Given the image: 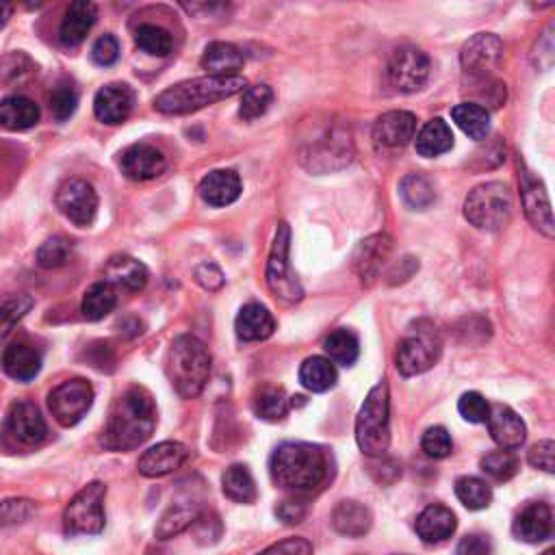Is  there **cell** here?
<instances>
[{"mask_svg":"<svg viewBox=\"0 0 555 555\" xmlns=\"http://www.w3.org/2000/svg\"><path fill=\"white\" fill-rule=\"evenodd\" d=\"M157 428V406L152 395L133 386L115 399L100 443L109 451H133L144 445Z\"/></svg>","mask_w":555,"mask_h":555,"instance_id":"obj_1","label":"cell"},{"mask_svg":"<svg viewBox=\"0 0 555 555\" xmlns=\"http://www.w3.org/2000/svg\"><path fill=\"white\" fill-rule=\"evenodd\" d=\"M274 482L295 495H308L326 484L330 458L319 445L282 443L269 462Z\"/></svg>","mask_w":555,"mask_h":555,"instance_id":"obj_2","label":"cell"},{"mask_svg":"<svg viewBox=\"0 0 555 555\" xmlns=\"http://www.w3.org/2000/svg\"><path fill=\"white\" fill-rule=\"evenodd\" d=\"M248 81L241 74L237 76H202V79H191L178 83L154 100V109L163 115H187L196 113L204 107L215 105L219 100L243 94Z\"/></svg>","mask_w":555,"mask_h":555,"instance_id":"obj_3","label":"cell"},{"mask_svg":"<svg viewBox=\"0 0 555 555\" xmlns=\"http://www.w3.org/2000/svg\"><path fill=\"white\" fill-rule=\"evenodd\" d=\"M165 371L176 393L185 399H193L204 391L206 382H209L211 354L200 339L183 334L167 352Z\"/></svg>","mask_w":555,"mask_h":555,"instance_id":"obj_4","label":"cell"},{"mask_svg":"<svg viewBox=\"0 0 555 555\" xmlns=\"http://www.w3.org/2000/svg\"><path fill=\"white\" fill-rule=\"evenodd\" d=\"M356 443L369 458L384 456L391 445V399L384 380L369 391L356 417Z\"/></svg>","mask_w":555,"mask_h":555,"instance_id":"obj_5","label":"cell"},{"mask_svg":"<svg viewBox=\"0 0 555 555\" xmlns=\"http://www.w3.org/2000/svg\"><path fill=\"white\" fill-rule=\"evenodd\" d=\"M464 217L477 230L497 232L512 219V193L503 183H484L475 187L464 202Z\"/></svg>","mask_w":555,"mask_h":555,"instance_id":"obj_6","label":"cell"},{"mask_svg":"<svg viewBox=\"0 0 555 555\" xmlns=\"http://www.w3.org/2000/svg\"><path fill=\"white\" fill-rule=\"evenodd\" d=\"M107 486L92 482L83 486L63 510V532L68 536H96L105 529Z\"/></svg>","mask_w":555,"mask_h":555,"instance_id":"obj_7","label":"cell"},{"mask_svg":"<svg viewBox=\"0 0 555 555\" xmlns=\"http://www.w3.org/2000/svg\"><path fill=\"white\" fill-rule=\"evenodd\" d=\"M289 248H291V228H289V224L282 222L276 228V237L269 250L267 287L280 302L295 304L304 298V289L300 285L298 276L291 271Z\"/></svg>","mask_w":555,"mask_h":555,"instance_id":"obj_8","label":"cell"},{"mask_svg":"<svg viewBox=\"0 0 555 555\" xmlns=\"http://www.w3.org/2000/svg\"><path fill=\"white\" fill-rule=\"evenodd\" d=\"M386 79L402 94L419 92L430 79V57L417 46H399L386 63Z\"/></svg>","mask_w":555,"mask_h":555,"instance_id":"obj_9","label":"cell"},{"mask_svg":"<svg viewBox=\"0 0 555 555\" xmlns=\"http://www.w3.org/2000/svg\"><path fill=\"white\" fill-rule=\"evenodd\" d=\"M94 404V386L83 378L61 382L48 393V408L63 428L79 423Z\"/></svg>","mask_w":555,"mask_h":555,"instance_id":"obj_10","label":"cell"},{"mask_svg":"<svg viewBox=\"0 0 555 555\" xmlns=\"http://www.w3.org/2000/svg\"><path fill=\"white\" fill-rule=\"evenodd\" d=\"M503 61V42L495 33H477L462 46L460 63L464 70V79L484 81L495 79Z\"/></svg>","mask_w":555,"mask_h":555,"instance_id":"obj_11","label":"cell"},{"mask_svg":"<svg viewBox=\"0 0 555 555\" xmlns=\"http://www.w3.org/2000/svg\"><path fill=\"white\" fill-rule=\"evenodd\" d=\"M57 209L66 215L72 224L87 228L94 224L98 213V193L83 178H68L57 189Z\"/></svg>","mask_w":555,"mask_h":555,"instance_id":"obj_12","label":"cell"},{"mask_svg":"<svg viewBox=\"0 0 555 555\" xmlns=\"http://www.w3.org/2000/svg\"><path fill=\"white\" fill-rule=\"evenodd\" d=\"M438 354H441V343H438L434 334L428 330H417L399 343L395 356L397 371L406 378L419 376V373H425L436 363Z\"/></svg>","mask_w":555,"mask_h":555,"instance_id":"obj_13","label":"cell"},{"mask_svg":"<svg viewBox=\"0 0 555 555\" xmlns=\"http://www.w3.org/2000/svg\"><path fill=\"white\" fill-rule=\"evenodd\" d=\"M46 421L31 402H16L5 419V436L18 447H37L46 441Z\"/></svg>","mask_w":555,"mask_h":555,"instance_id":"obj_14","label":"cell"},{"mask_svg":"<svg viewBox=\"0 0 555 555\" xmlns=\"http://www.w3.org/2000/svg\"><path fill=\"white\" fill-rule=\"evenodd\" d=\"M519 180H521V196H523V209L532 226L542 232V235L553 239L555 226H553V213H551V202L547 196L545 185L540 183L532 172L527 170L523 163H519Z\"/></svg>","mask_w":555,"mask_h":555,"instance_id":"obj_15","label":"cell"},{"mask_svg":"<svg viewBox=\"0 0 555 555\" xmlns=\"http://www.w3.org/2000/svg\"><path fill=\"white\" fill-rule=\"evenodd\" d=\"M122 174L135 183H146V180L159 178L167 170L165 154L150 144H135L126 148L120 157Z\"/></svg>","mask_w":555,"mask_h":555,"instance_id":"obj_16","label":"cell"},{"mask_svg":"<svg viewBox=\"0 0 555 555\" xmlns=\"http://www.w3.org/2000/svg\"><path fill=\"white\" fill-rule=\"evenodd\" d=\"M417 133V118L408 111H389L373 126V141L380 150H399L408 146Z\"/></svg>","mask_w":555,"mask_h":555,"instance_id":"obj_17","label":"cell"},{"mask_svg":"<svg viewBox=\"0 0 555 555\" xmlns=\"http://www.w3.org/2000/svg\"><path fill=\"white\" fill-rule=\"evenodd\" d=\"M135 107V92L126 83H111L94 98V113L102 124H122Z\"/></svg>","mask_w":555,"mask_h":555,"instance_id":"obj_18","label":"cell"},{"mask_svg":"<svg viewBox=\"0 0 555 555\" xmlns=\"http://www.w3.org/2000/svg\"><path fill=\"white\" fill-rule=\"evenodd\" d=\"M488 432L493 436V441L501 447V449H508L514 451L519 449L525 438H527V428L523 419L516 415V412L510 406H503L497 404L488 410Z\"/></svg>","mask_w":555,"mask_h":555,"instance_id":"obj_19","label":"cell"},{"mask_svg":"<svg viewBox=\"0 0 555 555\" xmlns=\"http://www.w3.org/2000/svg\"><path fill=\"white\" fill-rule=\"evenodd\" d=\"M187 458H189V451L183 443L165 441L144 451V456L139 458L137 469L146 477H163L183 467Z\"/></svg>","mask_w":555,"mask_h":555,"instance_id":"obj_20","label":"cell"},{"mask_svg":"<svg viewBox=\"0 0 555 555\" xmlns=\"http://www.w3.org/2000/svg\"><path fill=\"white\" fill-rule=\"evenodd\" d=\"M0 365H3L9 378L18 382H31L42 369V354L29 341H16L5 347Z\"/></svg>","mask_w":555,"mask_h":555,"instance_id":"obj_21","label":"cell"},{"mask_svg":"<svg viewBox=\"0 0 555 555\" xmlns=\"http://www.w3.org/2000/svg\"><path fill=\"white\" fill-rule=\"evenodd\" d=\"M98 18V7L89 0H76L66 11V18H63L59 27V40L63 46L76 48L85 42V37L92 31Z\"/></svg>","mask_w":555,"mask_h":555,"instance_id":"obj_22","label":"cell"},{"mask_svg":"<svg viewBox=\"0 0 555 555\" xmlns=\"http://www.w3.org/2000/svg\"><path fill=\"white\" fill-rule=\"evenodd\" d=\"M514 536L529 545L547 540L553 532V514L547 503H529L514 519Z\"/></svg>","mask_w":555,"mask_h":555,"instance_id":"obj_23","label":"cell"},{"mask_svg":"<svg viewBox=\"0 0 555 555\" xmlns=\"http://www.w3.org/2000/svg\"><path fill=\"white\" fill-rule=\"evenodd\" d=\"M241 189V178L235 170H213L202 178L200 196L209 206L222 209V206L239 200Z\"/></svg>","mask_w":555,"mask_h":555,"instance_id":"obj_24","label":"cell"},{"mask_svg":"<svg viewBox=\"0 0 555 555\" xmlns=\"http://www.w3.org/2000/svg\"><path fill=\"white\" fill-rule=\"evenodd\" d=\"M456 525L458 521L454 512L441 506V503H432L417 516L415 529L425 545H438V542L451 538V534L456 532Z\"/></svg>","mask_w":555,"mask_h":555,"instance_id":"obj_25","label":"cell"},{"mask_svg":"<svg viewBox=\"0 0 555 555\" xmlns=\"http://www.w3.org/2000/svg\"><path fill=\"white\" fill-rule=\"evenodd\" d=\"M391 245L393 241L386 235H373L358 245L354 254V267L365 285H371V282L378 278L384 261L389 258Z\"/></svg>","mask_w":555,"mask_h":555,"instance_id":"obj_26","label":"cell"},{"mask_svg":"<svg viewBox=\"0 0 555 555\" xmlns=\"http://www.w3.org/2000/svg\"><path fill=\"white\" fill-rule=\"evenodd\" d=\"M105 278L109 285L122 287L124 291H144L148 285V267L144 263H139L137 258L118 254L109 258V263L105 267Z\"/></svg>","mask_w":555,"mask_h":555,"instance_id":"obj_27","label":"cell"},{"mask_svg":"<svg viewBox=\"0 0 555 555\" xmlns=\"http://www.w3.org/2000/svg\"><path fill=\"white\" fill-rule=\"evenodd\" d=\"M235 330H237V337L245 343L265 341L276 332V319L263 304L250 302L239 311L237 321H235Z\"/></svg>","mask_w":555,"mask_h":555,"instance_id":"obj_28","label":"cell"},{"mask_svg":"<svg viewBox=\"0 0 555 555\" xmlns=\"http://www.w3.org/2000/svg\"><path fill=\"white\" fill-rule=\"evenodd\" d=\"M371 523H373L371 510L360 501L345 499V501H339L337 508L332 510V527L337 529L341 536H347V538L365 536L371 529Z\"/></svg>","mask_w":555,"mask_h":555,"instance_id":"obj_29","label":"cell"},{"mask_svg":"<svg viewBox=\"0 0 555 555\" xmlns=\"http://www.w3.org/2000/svg\"><path fill=\"white\" fill-rule=\"evenodd\" d=\"M40 122V107L27 96H7L0 100V128L5 131H29Z\"/></svg>","mask_w":555,"mask_h":555,"instance_id":"obj_30","label":"cell"},{"mask_svg":"<svg viewBox=\"0 0 555 555\" xmlns=\"http://www.w3.org/2000/svg\"><path fill=\"white\" fill-rule=\"evenodd\" d=\"M200 63L204 70L211 72V76H237V72L243 68L245 57L235 44L213 42L206 46Z\"/></svg>","mask_w":555,"mask_h":555,"instance_id":"obj_31","label":"cell"},{"mask_svg":"<svg viewBox=\"0 0 555 555\" xmlns=\"http://www.w3.org/2000/svg\"><path fill=\"white\" fill-rule=\"evenodd\" d=\"M454 148V133L445 120L434 118L421 128L417 135V152L425 159L441 157V154Z\"/></svg>","mask_w":555,"mask_h":555,"instance_id":"obj_32","label":"cell"},{"mask_svg":"<svg viewBox=\"0 0 555 555\" xmlns=\"http://www.w3.org/2000/svg\"><path fill=\"white\" fill-rule=\"evenodd\" d=\"M339 380V373L334 363H330L324 356H313L306 358L300 367V382L304 384V389L313 393H326L330 391L334 384Z\"/></svg>","mask_w":555,"mask_h":555,"instance_id":"obj_33","label":"cell"},{"mask_svg":"<svg viewBox=\"0 0 555 555\" xmlns=\"http://www.w3.org/2000/svg\"><path fill=\"white\" fill-rule=\"evenodd\" d=\"M451 118H454L464 135H469L475 141H484L490 133V113L486 107L475 105V102H462V105L454 107Z\"/></svg>","mask_w":555,"mask_h":555,"instance_id":"obj_34","label":"cell"},{"mask_svg":"<svg viewBox=\"0 0 555 555\" xmlns=\"http://www.w3.org/2000/svg\"><path fill=\"white\" fill-rule=\"evenodd\" d=\"M224 495L235 503H254L256 501V482L248 467L232 464L222 475Z\"/></svg>","mask_w":555,"mask_h":555,"instance_id":"obj_35","label":"cell"},{"mask_svg":"<svg viewBox=\"0 0 555 555\" xmlns=\"http://www.w3.org/2000/svg\"><path fill=\"white\" fill-rule=\"evenodd\" d=\"M115 304H118V295H115L113 285H109L107 280L96 282L83 295L81 313L87 321H100L113 311Z\"/></svg>","mask_w":555,"mask_h":555,"instance_id":"obj_36","label":"cell"},{"mask_svg":"<svg viewBox=\"0 0 555 555\" xmlns=\"http://www.w3.org/2000/svg\"><path fill=\"white\" fill-rule=\"evenodd\" d=\"M399 196L412 211H428L436 202V191L432 183L421 174H408L399 185Z\"/></svg>","mask_w":555,"mask_h":555,"instance_id":"obj_37","label":"cell"},{"mask_svg":"<svg viewBox=\"0 0 555 555\" xmlns=\"http://www.w3.org/2000/svg\"><path fill=\"white\" fill-rule=\"evenodd\" d=\"M324 350L330 356V363H337L343 367H352L358 354H360V343L356 334L350 330H334L330 337L324 341Z\"/></svg>","mask_w":555,"mask_h":555,"instance_id":"obj_38","label":"cell"},{"mask_svg":"<svg viewBox=\"0 0 555 555\" xmlns=\"http://www.w3.org/2000/svg\"><path fill=\"white\" fill-rule=\"evenodd\" d=\"M252 406L258 419L280 421L285 419L289 412V397L282 389H276V386H265V389H261L254 395Z\"/></svg>","mask_w":555,"mask_h":555,"instance_id":"obj_39","label":"cell"},{"mask_svg":"<svg viewBox=\"0 0 555 555\" xmlns=\"http://www.w3.org/2000/svg\"><path fill=\"white\" fill-rule=\"evenodd\" d=\"M135 42L144 53L152 57H167L174 48L170 31L157 27V24H141L135 33Z\"/></svg>","mask_w":555,"mask_h":555,"instance_id":"obj_40","label":"cell"},{"mask_svg":"<svg viewBox=\"0 0 555 555\" xmlns=\"http://www.w3.org/2000/svg\"><path fill=\"white\" fill-rule=\"evenodd\" d=\"M456 497L464 508L484 510L493 501V490L480 477H460L456 482Z\"/></svg>","mask_w":555,"mask_h":555,"instance_id":"obj_41","label":"cell"},{"mask_svg":"<svg viewBox=\"0 0 555 555\" xmlns=\"http://www.w3.org/2000/svg\"><path fill=\"white\" fill-rule=\"evenodd\" d=\"M198 510L196 506H187V503H178V506H172L163 514V519L159 521L157 527V538L167 540V538H174L180 532H185L193 525V521L198 519Z\"/></svg>","mask_w":555,"mask_h":555,"instance_id":"obj_42","label":"cell"},{"mask_svg":"<svg viewBox=\"0 0 555 555\" xmlns=\"http://www.w3.org/2000/svg\"><path fill=\"white\" fill-rule=\"evenodd\" d=\"M271 100H274V92L269 85H252L245 87L241 107H239V118L245 122H252L261 115L267 113Z\"/></svg>","mask_w":555,"mask_h":555,"instance_id":"obj_43","label":"cell"},{"mask_svg":"<svg viewBox=\"0 0 555 555\" xmlns=\"http://www.w3.org/2000/svg\"><path fill=\"white\" fill-rule=\"evenodd\" d=\"M33 308L31 295H14L0 306V343H3Z\"/></svg>","mask_w":555,"mask_h":555,"instance_id":"obj_44","label":"cell"},{"mask_svg":"<svg viewBox=\"0 0 555 555\" xmlns=\"http://www.w3.org/2000/svg\"><path fill=\"white\" fill-rule=\"evenodd\" d=\"M482 471L497 482H508L519 471V458L508 449L490 451V454L482 458Z\"/></svg>","mask_w":555,"mask_h":555,"instance_id":"obj_45","label":"cell"},{"mask_svg":"<svg viewBox=\"0 0 555 555\" xmlns=\"http://www.w3.org/2000/svg\"><path fill=\"white\" fill-rule=\"evenodd\" d=\"M72 256V241L66 237H50L46 239L40 250H37V265L44 269H57L63 267Z\"/></svg>","mask_w":555,"mask_h":555,"instance_id":"obj_46","label":"cell"},{"mask_svg":"<svg viewBox=\"0 0 555 555\" xmlns=\"http://www.w3.org/2000/svg\"><path fill=\"white\" fill-rule=\"evenodd\" d=\"M76 107H79V94L70 83H59L50 94V113L57 122L70 120Z\"/></svg>","mask_w":555,"mask_h":555,"instance_id":"obj_47","label":"cell"},{"mask_svg":"<svg viewBox=\"0 0 555 555\" xmlns=\"http://www.w3.org/2000/svg\"><path fill=\"white\" fill-rule=\"evenodd\" d=\"M35 514L31 499H5L0 503V527H16L27 523Z\"/></svg>","mask_w":555,"mask_h":555,"instance_id":"obj_48","label":"cell"},{"mask_svg":"<svg viewBox=\"0 0 555 555\" xmlns=\"http://www.w3.org/2000/svg\"><path fill=\"white\" fill-rule=\"evenodd\" d=\"M421 447L430 458L438 460V458H447L451 454V449H454V441H451V436L443 428V425H434V428H430L423 434Z\"/></svg>","mask_w":555,"mask_h":555,"instance_id":"obj_49","label":"cell"},{"mask_svg":"<svg viewBox=\"0 0 555 555\" xmlns=\"http://www.w3.org/2000/svg\"><path fill=\"white\" fill-rule=\"evenodd\" d=\"M0 72H3L7 81L20 83V81H27L29 76H33L37 72V68H35V63L24 53H11L9 57L0 61Z\"/></svg>","mask_w":555,"mask_h":555,"instance_id":"obj_50","label":"cell"},{"mask_svg":"<svg viewBox=\"0 0 555 555\" xmlns=\"http://www.w3.org/2000/svg\"><path fill=\"white\" fill-rule=\"evenodd\" d=\"M191 529H193V536H196L202 545H213V542L222 538V532H224L222 521H219V516L213 512H200L198 519L193 521Z\"/></svg>","mask_w":555,"mask_h":555,"instance_id":"obj_51","label":"cell"},{"mask_svg":"<svg viewBox=\"0 0 555 555\" xmlns=\"http://www.w3.org/2000/svg\"><path fill=\"white\" fill-rule=\"evenodd\" d=\"M458 410H460V415H462L464 421H469V423H486L490 406H488V402H486V399L480 393L469 391V393H464L460 397Z\"/></svg>","mask_w":555,"mask_h":555,"instance_id":"obj_52","label":"cell"},{"mask_svg":"<svg viewBox=\"0 0 555 555\" xmlns=\"http://www.w3.org/2000/svg\"><path fill=\"white\" fill-rule=\"evenodd\" d=\"M92 59H94V63H98V66H102V68L113 66V63L120 59V42L109 33L102 35L100 40H96V44L92 48Z\"/></svg>","mask_w":555,"mask_h":555,"instance_id":"obj_53","label":"cell"},{"mask_svg":"<svg viewBox=\"0 0 555 555\" xmlns=\"http://www.w3.org/2000/svg\"><path fill=\"white\" fill-rule=\"evenodd\" d=\"M527 460L534 469H540L545 473H553L555 471V443L553 441L536 443L532 449H529Z\"/></svg>","mask_w":555,"mask_h":555,"instance_id":"obj_54","label":"cell"},{"mask_svg":"<svg viewBox=\"0 0 555 555\" xmlns=\"http://www.w3.org/2000/svg\"><path fill=\"white\" fill-rule=\"evenodd\" d=\"M258 555H313V545L306 538H287Z\"/></svg>","mask_w":555,"mask_h":555,"instance_id":"obj_55","label":"cell"},{"mask_svg":"<svg viewBox=\"0 0 555 555\" xmlns=\"http://www.w3.org/2000/svg\"><path fill=\"white\" fill-rule=\"evenodd\" d=\"M193 276H196V282L206 289V291H217V289H222L224 287V274H222V269H219L215 263H202L196 267V271H193Z\"/></svg>","mask_w":555,"mask_h":555,"instance_id":"obj_56","label":"cell"},{"mask_svg":"<svg viewBox=\"0 0 555 555\" xmlns=\"http://www.w3.org/2000/svg\"><path fill=\"white\" fill-rule=\"evenodd\" d=\"M276 514H278L280 519L285 521V523H289V525H298V523L304 521L306 508H304V503H300V501H282V503H278Z\"/></svg>","mask_w":555,"mask_h":555,"instance_id":"obj_57","label":"cell"},{"mask_svg":"<svg viewBox=\"0 0 555 555\" xmlns=\"http://www.w3.org/2000/svg\"><path fill=\"white\" fill-rule=\"evenodd\" d=\"M456 555H490V542L484 536H467L460 540Z\"/></svg>","mask_w":555,"mask_h":555,"instance_id":"obj_58","label":"cell"},{"mask_svg":"<svg viewBox=\"0 0 555 555\" xmlns=\"http://www.w3.org/2000/svg\"><path fill=\"white\" fill-rule=\"evenodd\" d=\"M11 14H14V5H5V3H0V29H3L5 24L9 22Z\"/></svg>","mask_w":555,"mask_h":555,"instance_id":"obj_59","label":"cell"},{"mask_svg":"<svg viewBox=\"0 0 555 555\" xmlns=\"http://www.w3.org/2000/svg\"><path fill=\"white\" fill-rule=\"evenodd\" d=\"M542 555H553V549H549V551H545Z\"/></svg>","mask_w":555,"mask_h":555,"instance_id":"obj_60","label":"cell"}]
</instances>
